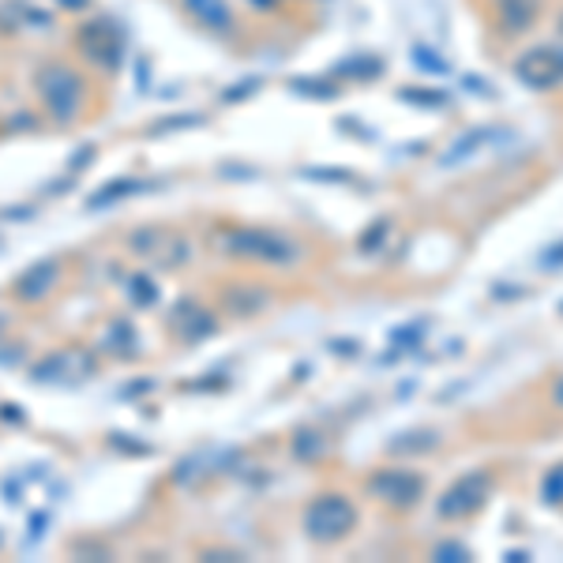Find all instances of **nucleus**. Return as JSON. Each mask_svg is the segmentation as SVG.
<instances>
[{"label": "nucleus", "instance_id": "8", "mask_svg": "<svg viewBox=\"0 0 563 563\" xmlns=\"http://www.w3.org/2000/svg\"><path fill=\"white\" fill-rule=\"evenodd\" d=\"M57 278H61V267H57V260H38V263H31V267L23 271L20 278H15L12 294L20 297V301H27V304H38V301H46V297L53 294Z\"/></svg>", "mask_w": 563, "mask_h": 563}, {"label": "nucleus", "instance_id": "11", "mask_svg": "<svg viewBox=\"0 0 563 563\" xmlns=\"http://www.w3.org/2000/svg\"><path fill=\"white\" fill-rule=\"evenodd\" d=\"M184 8L195 15L200 23H207V27H215L221 31L229 23V8H226V0H184Z\"/></svg>", "mask_w": 563, "mask_h": 563}, {"label": "nucleus", "instance_id": "3", "mask_svg": "<svg viewBox=\"0 0 563 563\" xmlns=\"http://www.w3.org/2000/svg\"><path fill=\"white\" fill-rule=\"evenodd\" d=\"M38 94L46 113L57 124H72L80 117V101H83V80L64 64H53L38 75Z\"/></svg>", "mask_w": 563, "mask_h": 563}, {"label": "nucleus", "instance_id": "7", "mask_svg": "<svg viewBox=\"0 0 563 563\" xmlns=\"http://www.w3.org/2000/svg\"><path fill=\"white\" fill-rule=\"evenodd\" d=\"M369 492L380 503L395 511H409L421 503V492H424V477L414 474V469H375L369 477Z\"/></svg>", "mask_w": 563, "mask_h": 563}, {"label": "nucleus", "instance_id": "20", "mask_svg": "<svg viewBox=\"0 0 563 563\" xmlns=\"http://www.w3.org/2000/svg\"><path fill=\"white\" fill-rule=\"evenodd\" d=\"M560 34H563V15H560Z\"/></svg>", "mask_w": 563, "mask_h": 563}, {"label": "nucleus", "instance_id": "9", "mask_svg": "<svg viewBox=\"0 0 563 563\" xmlns=\"http://www.w3.org/2000/svg\"><path fill=\"white\" fill-rule=\"evenodd\" d=\"M169 327H173V335L184 338V343H200V338H207L211 331H215V320L195 301H181L173 309V315H169Z\"/></svg>", "mask_w": 563, "mask_h": 563}, {"label": "nucleus", "instance_id": "4", "mask_svg": "<svg viewBox=\"0 0 563 563\" xmlns=\"http://www.w3.org/2000/svg\"><path fill=\"white\" fill-rule=\"evenodd\" d=\"M492 496V477L484 469H469V474L458 477L447 492L436 503V515L447 518V523H463V518L477 515V511L489 503Z\"/></svg>", "mask_w": 563, "mask_h": 563}, {"label": "nucleus", "instance_id": "14", "mask_svg": "<svg viewBox=\"0 0 563 563\" xmlns=\"http://www.w3.org/2000/svg\"><path fill=\"white\" fill-rule=\"evenodd\" d=\"M140 181H117V184H106V188H98V192L91 195V203L87 207L91 211H98V207H106V203H113V200H121V195H128V192H140Z\"/></svg>", "mask_w": 563, "mask_h": 563}, {"label": "nucleus", "instance_id": "5", "mask_svg": "<svg viewBox=\"0 0 563 563\" xmlns=\"http://www.w3.org/2000/svg\"><path fill=\"white\" fill-rule=\"evenodd\" d=\"M515 75L530 91L563 87V41H544V46L526 49L515 61Z\"/></svg>", "mask_w": 563, "mask_h": 563}, {"label": "nucleus", "instance_id": "21", "mask_svg": "<svg viewBox=\"0 0 563 563\" xmlns=\"http://www.w3.org/2000/svg\"><path fill=\"white\" fill-rule=\"evenodd\" d=\"M260 4H267V0H260Z\"/></svg>", "mask_w": 563, "mask_h": 563}, {"label": "nucleus", "instance_id": "2", "mask_svg": "<svg viewBox=\"0 0 563 563\" xmlns=\"http://www.w3.org/2000/svg\"><path fill=\"white\" fill-rule=\"evenodd\" d=\"M357 526V507L338 492H327V496H315L309 507H304V534L320 544H335L346 541Z\"/></svg>", "mask_w": 563, "mask_h": 563}, {"label": "nucleus", "instance_id": "1", "mask_svg": "<svg viewBox=\"0 0 563 563\" xmlns=\"http://www.w3.org/2000/svg\"><path fill=\"white\" fill-rule=\"evenodd\" d=\"M221 249L229 255H237V260H249V263H267V267H289V263H297V249L294 241H289L286 233H275V229H233V233L221 237Z\"/></svg>", "mask_w": 563, "mask_h": 563}, {"label": "nucleus", "instance_id": "19", "mask_svg": "<svg viewBox=\"0 0 563 563\" xmlns=\"http://www.w3.org/2000/svg\"><path fill=\"white\" fill-rule=\"evenodd\" d=\"M64 4H80V0H64Z\"/></svg>", "mask_w": 563, "mask_h": 563}, {"label": "nucleus", "instance_id": "10", "mask_svg": "<svg viewBox=\"0 0 563 563\" xmlns=\"http://www.w3.org/2000/svg\"><path fill=\"white\" fill-rule=\"evenodd\" d=\"M80 41L94 61L106 64V68H113L117 57H121V41L113 38V27H109L106 20H98V23H91L87 31H80Z\"/></svg>", "mask_w": 563, "mask_h": 563}, {"label": "nucleus", "instance_id": "18", "mask_svg": "<svg viewBox=\"0 0 563 563\" xmlns=\"http://www.w3.org/2000/svg\"><path fill=\"white\" fill-rule=\"evenodd\" d=\"M552 403H556V406L563 409V375H560L556 383H552Z\"/></svg>", "mask_w": 563, "mask_h": 563}, {"label": "nucleus", "instance_id": "15", "mask_svg": "<svg viewBox=\"0 0 563 563\" xmlns=\"http://www.w3.org/2000/svg\"><path fill=\"white\" fill-rule=\"evenodd\" d=\"M128 289H132V301L143 304V309H151V304L158 301V289L147 275H132V278H128Z\"/></svg>", "mask_w": 563, "mask_h": 563}, {"label": "nucleus", "instance_id": "12", "mask_svg": "<svg viewBox=\"0 0 563 563\" xmlns=\"http://www.w3.org/2000/svg\"><path fill=\"white\" fill-rule=\"evenodd\" d=\"M500 15L507 31H523L537 15V0H500Z\"/></svg>", "mask_w": 563, "mask_h": 563}, {"label": "nucleus", "instance_id": "13", "mask_svg": "<svg viewBox=\"0 0 563 563\" xmlns=\"http://www.w3.org/2000/svg\"><path fill=\"white\" fill-rule=\"evenodd\" d=\"M106 349L109 354H121V357H132L135 354V335H132V323L124 320H113V327L106 331Z\"/></svg>", "mask_w": 563, "mask_h": 563}, {"label": "nucleus", "instance_id": "17", "mask_svg": "<svg viewBox=\"0 0 563 563\" xmlns=\"http://www.w3.org/2000/svg\"><path fill=\"white\" fill-rule=\"evenodd\" d=\"M432 556H436V560H443V556H451V560H469V549H466V544H440V549L432 552Z\"/></svg>", "mask_w": 563, "mask_h": 563}, {"label": "nucleus", "instance_id": "16", "mask_svg": "<svg viewBox=\"0 0 563 563\" xmlns=\"http://www.w3.org/2000/svg\"><path fill=\"white\" fill-rule=\"evenodd\" d=\"M544 500H549V503H560L563 500V466L552 469L549 481H544Z\"/></svg>", "mask_w": 563, "mask_h": 563}, {"label": "nucleus", "instance_id": "6", "mask_svg": "<svg viewBox=\"0 0 563 563\" xmlns=\"http://www.w3.org/2000/svg\"><path fill=\"white\" fill-rule=\"evenodd\" d=\"M94 357L87 354V349H57V354L41 357L38 364L31 369V380L34 383H64V387H75V383H87L94 375Z\"/></svg>", "mask_w": 563, "mask_h": 563}]
</instances>
